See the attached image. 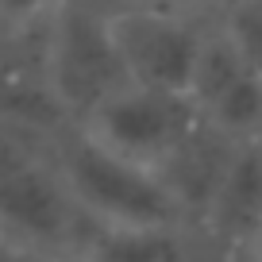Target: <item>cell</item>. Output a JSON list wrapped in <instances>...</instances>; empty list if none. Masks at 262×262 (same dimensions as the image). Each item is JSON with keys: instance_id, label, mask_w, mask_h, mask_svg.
<instances>
[{"instance_id": "1", "label": "cell", "mask_w": 262, "mask_h": 262, "mask_svg": "<svg viewBox=\"0 0 262 262\" xmlns=\"http://www.w3.org/2000/svg\"><path fill=\"white\" fill-rule=\"evenodd\" d=\"M54 162L81 212L104 231L181 228L189 216L162 173L104 150L81 127L58 143Z\"/></svg>"}, {"instance_id": "2", "label": "cell", "mask_w": 262, "mask_h": 262, "mask_svg": "<svg viewBox=\"0 0 262 262\" xmlns=\"http://www.w3.org/2000/svg\"><path fill=\"white\" fill-rule=\"evenodd\" d=\"M100 228L81 212L54 158L35 155L0 178V243L16 251L81 262Z\"/></svg>"}, {"instance_id": "3", "label": "cell", "mask_w": 262, "mask_h": 262, "mask_svg": "<svg viewBox=\"0 0 262 262\" xmlns=\"http://www.w3.org/2000/svg\"><path fill=\"white\" fill-rule=\"evenodd\" d=\"M74 127H81L93 143H100L112 155L166 173L181 150L201 135L205 120L189 93L123 85Z\"/></svg>"}, {"instance_id": "4", "label": "cell", "mask_w": 262, "mask_h": 262, "mask_svg": "<svg viewBox=\"0 0 262 262\" xmlns=\"http://www.w3.org/2000/svg\"><path fill=\"white\" fill-rule=\"evenodd\" d=\"M123 85L131 81L123 74L108 16L81 0H66L50 16V42H47L50 100L74 123H81L93 108L104 104Z\"/></svg>"}, {"instance_id": "5", "label": "cell", "mask_w": 262, "mask_h": 262, "mask_svg": "<svg viewBox=\"0 0 262 262\" xmlns=\"http://www.w3.org/2000/svg\"><path fill=\"white\" fill-rule=\"evenodd\" d=\"M108 27H112L123 74L131 85L166 89V93L193 89V74L208 31L193 16L135 4L123 12H108Z\"/></svg>"}, {"instance_id": "6", "label": "cell", "mask_w": 262, "mask_h": 262, "mask_svg": "<svg viewBox=\"0 0 262 262\" xmlns=\"http://www.w3.org/2000/svg\"><path fill=\"white\" fill-rule=\"evenodd\" d=\"M189 97L205 127H212L216 135L231 143L262 139V77L247 66L220 24L205 31Z\"/></svg>"}, {"instance_id": "7", "label": "cell", "mask_w": 262, "mask_h": 262, "mask_svg": "<svg viewBox=\"0 0 262 262\" xmlns=\"http://www.w3.org/2000/svg\"><path fill=\"white\" fill-rule=\"evenodd\" d=\"M205 220L220 243L235 247H243L251 231L262 224V139L231 147L220 185L205 208Z\"/></svg>"}, {"instance_id": "8", "label": "cell", "mask_w": 262, "mask_h": 262, "mask_svg": "<svg viewBox=\"0 0 262 262\" xmlns=\"http://www.w3.org/2000/svg\"><path fill=\"white\" fill-rule=\"evenodd\" d=\"M81 262H185L181 228L155 231H104L93 239Z\"/></svg>"}, {"instance_id": "9", "label": "cell", "mask_w": 262, "mask_h": 262, "mask_svg": "<svg viewBox=\"0 0 262 262\" xmlns=\"http://www.w3.org/2000/svg\"><path fill=\"white\" fill-rule=\"evenodd\" d=\"M220 27L262 77V0H228L220 8Z\"/></svg>"}, {"instance_id": "10", "label": "cell", "mask_w": 262, "mask_h": 262, "mask_svg": "<svg viewBox=\"0 0 262 262\" xmlns=\"http://www.w3.org/2000/svg\"><path fill=\"white\" fill-rule=\"evenodd\" d=\"M66 0H0V27H31L39 19H50Z\"/></svg>"}, {"instance_id": "11", "label": "cell", "mask_w": 262, "mask_h": 262, "mask_svg": "<svg viewBox=\"0 0 262 262\" xmlns=\"http://www.w3.org/2000/svg\"><path fill=\"white\" fill-rule=\"evenodd\" d=\"M228 0H143V8H162V12H178V16H193L205 8H224Z\"/></svg>"}, {"instance_id": "12", "label": "cell", "mask_w": 262, "mask_h": 262, "mask_svg": "<svg viewBox=\"0 0 262 262\" xmlns=\"http://www.w3.org/2000/svg\"><path fill=\"white\" fill-rule=\"evenodd\" d=\"M0 262H62V258H47V254L16 251V247H4V243H0Z\"/></svg>"}, {"instance_id": "13", "label": "cell", "mask_w": 262, "mask_h": 262, "mask_svg": "<svg viewBox=\"0 0 262 262\" xmlns=\"http://www.w3.org/2000/svg\"><path fill=\"white\" fill-rule=\"evenodd\" d=\"M243 254H247L251 262H262V224H258V228L251 231V239L243 243Z\"/></svg>"}]
</instances>
